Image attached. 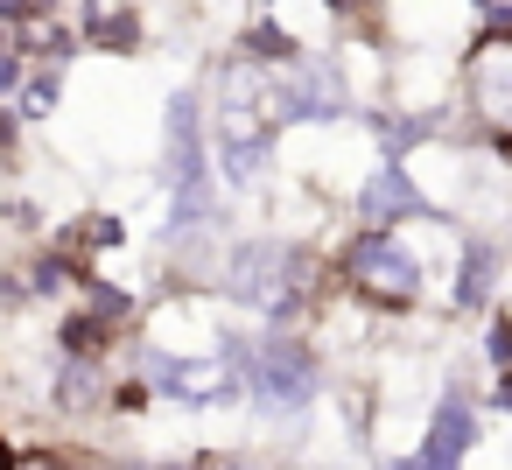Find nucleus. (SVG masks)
Segmentation results:
<instances>
[{
    "instance_id": "nucleus-1",
    "label": "nucleus",
    "mask_w": 512,
    "mask_h": 470,
    "mask_svg": "<svg viewBox=\"0 0 512 470\" xmlns=\"http://www.w3.org/2000/svg\"><path fill=\"white\" fill-rule=\"evenodd\" d=\"M232 365H239V379L267 400V407H302L309 400V386H316V358H309V344L302 337H260V344H232Z\"/></svg>"
},
{
    "instance_id": "nucleus-2",
    "label": "nucleus",
    "mask_w": 512,
    "mask_h": 470,
    "mask_svg": "<svg viewBox=\"0 0 512 470\" xmlns=\"http://www.w3.org/2000/svg\"><path fill=\"white\" fill-rule=\"evenodd\" d=\"M344 281H351L365 302H393V309H407V302L421 295V260H414L407 239H393V232H365V239L344 253Z\"/></svg>"
},
{
    "instance_id": "nucleus-3",
    "label": "nucleus",
    "mask_w": 512,
    "mask_h": 470,
    "mask_svg": "<svg viewBox=\"0 0 512 470\" xmlns=\"http://www.w3.org/2000/svg\"><path fill=\"white\" fill-rule=\"evenodd\" d=\"M225 288H232L246 309H288V302L302 295V260H295V246H281V239L239 246L232 267H225Z\"/></svg>"
},
{
    "instance_id": "nucleus-4",
    "label": "nucleus",
    "mask_w": 512,
    "mask_h": 470,
    "mask_svg": "<svg viewBox=\"0 0 512 470\" xmlns=\"http://www.w3.org/2000/svg\"><path fill=\"white\" fill-rule=\"evenodd\" d=\"M414 211H428V197L414 190V169H372V183H365V225L372 232H393V218H414Z\"/></svg>"
},
{
    "instance_id": "nucleus-5",
    "label": "nucleus",
    "mask_w": 512,
    "mask_h": 470,
    "mask_svg": "<svg viewBox=\"0 0 512 470\" xmlns=\"http://www.w3.org/2000/svg\"><path fill=\"white\" fill-rule=\"evenodd\" d=\"M470 442H477V407H470L463 393H449V400L435 407V428H428V442H421V449H428L442 470H456V463L470 456Z\"/></svg>"
},
{
    "instance_id": "nucleus-6",
    "label": "nucleus",
    "mask_w": 512,
    "mask_h": 470,
    "mask_svg": "<svg viewBox=\"0 0 512 470\" xmlns=\"http://www.w3.org/2000/svg\"><path fill=\"white\" fill-rule=\"evenodd\" d=\"M393 470H442V463H435V456H428V449H414V456H400V463H393Z\"/></svg>"
}]
</instances>
